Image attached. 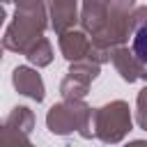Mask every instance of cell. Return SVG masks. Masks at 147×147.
<instances>
[{"mask_svg":"<svg viewBox=\"0 0 147 147\" xmlns=\"http://www.w3.org/2000/svg\"><path fill=\"white\" fill-rule=\"evenodd\" d=\"M48 9L46 2L41 5H18L5 34H2V48L25 55L28 48L44 37V30L48 28Z\"/></svg>","mask_w":147,"mask_h":147,"instance_id":"obj_1","label":"cell"},{"mask_svg":"<svg viewBox=\"0 0 147 147\" xmlns=\"http://www.w3.org/2000/svg\"><path fill=\"white\" fill-rule=\"evenodd\" d=\"M46 126L53 136H71L94 138V108L85 101H60L53 103L46 113Z\"/></svg>","mask_w":147,"mask_h":147,"instance_id":"obj_2","label":"cell"},{"mask_svg":"<svg viewBox=\"0 0 147 147\" xmlns=\"http://www.w3.org/2000/svg\"><path fill=\"white\" fill-rule=\"evenodd\" d=\"M131 129L133 119L126 101L115 99L110 103H103L101 108H94V138H99L101 142L117 145L129 136Z\"/></svg>","mask_w":147,"mask_h":147,"instance_id":"obj_3","label":"cell"},{"mask_svg":"<svg viewBox=\"0 0 147 147\" xmlns=\"http://www.w3.org/2000/svg\"><path fill=\"white\" fill-rule=\"evenodd\" d=\"M34 129V113L28 106H14L2 122L0 147H25Z\"/></svg>","mask_w":147,"mask_h":147,"instance_id":"obj_4","label":"cell"},{"mask_svg":"<svg viewBox=\"0 0 147 147\" xmlns=\"http://www.w3.org/2000/svg\"><path fill=\"white\" fill-rule=\"evenodd\" d=\"M113 67L126 83H147V67L136 57V53L129 46H117L110 55Z\"/></svg>","mask_w":147,"mask_h":147,"instance_id":"obj_5","label":"cell"},{"mask_svg":"<svg viewBox=\"0 0 147 147\" xmlns=\"http://www.w3.org/2000/svg\"><path fill=\"white\" fill-rule=\"evenodd\" d=\"M11 85H14V90H16L18 94H23V96H28V99H32V101H37V103H41L44 96H46L44 78H41V74H37V69H32V67H25V64L16 67V69L11 71Z\"/></svg>","mask_w":147,"mask_h":147,"instance_id":"obj_6","label":"cell"},{"mask_svg":"<svg viewBox=\"0 0 147 147\" xmlns=\"http://www.w3.org/2000/svg\"><path fill=\"white\" fill-rule=\"evenodd\" d=\"M108 2L110 0H83L78 23H80V30L90 39L99 37V32L103 30L106 18H108Z\"/></svg>","mask_w":147,"mask_h":147,"instance_id":"obj_7","label":"cell"},{"mask_svg":"<svg viewBox=\"0 0 147 147\" xmlns=\"http://www.w3.org/2000/svg\"><path fill=\"white\" fill-rule=\"evenodd\" d=\"M46 2L51 28L57 34L74 30V25L78 23V0H46Z\"/></svg>","mask_w":147,"mask_h":147,"instance_id":"obj_8","label":"cell"},{"mask_svg":"<svg viewBox=\"0 0 147 147\" xmlns=\"http://www.w3.org/2000/svg\"><path fill=\"white\" fill-rule=\"evenodd\" d=\"M57 44H60L62 57H64L69 64L90 57L92 41H90V37H87L83 30H67V32L57 34Z\"/></svg>","mask_w":147,"mask_h":147,"instance_id":"obj_9","label":"cell"},{"mask_svg":"<svg viewBox=\"0 0 147 147\" xmlns=\"http://www.w3.org/2000/svg\"><path fill=\"white\" fill-rule=\"evenodd\" d=\"M67 74L74 76V78H78V80H83V83H87V85H92V80H96L99 74H101V64L94 62V60H90V57H85V60L71 62Z\"/></svg>","mask_w":147,"mask_h":147,"instance_id":"obj_10","label":"cell"},{"mask_svg":"<svg viewBox=\"0 0 147 147\" xmlns=\"http://www.w3.org/2000/svg\"><path fill=\"white\" fill-rule=\"evenodd\" d=\"M25 57H28V62L34 64L37 69H39V67H48V64L53 62V46H51V41H48L46 37H41L39 41H34V44L28 48Z\"/></svg>","mask_w":147,"mask_h":147,"instance_id":"obj_11","label":"cell"},{"mask_svg":"<svg viewBox=\"0 0 147 147\" xmlns=\"http://www.w3.org/2000/svg\"><path fill=\"white\" fill-rule=\"evenodd\" d=\"M87 92H90V85L78 80V78H74V76H69V74L60 83V94H62L64 101H83L87 96Z\"/></svg>","mask_w":147,"mask_h":147,"instance_id":"obj_12","label":"cell"},{"mask_svg":"<svg viewBox=\"0 0 147 147\" xmlns=\"http://www.w3.org/2000/svg\"><path fill=\"white\" fill-rule=\"evenodd\" d=\"M131 51H133L136 57L147 67V23H142L140 28L133 30V37H131Z\"/></svg>","mask_w":147,"mask_h":147,"instance_id":"obj_13","label":"cell"},{"mask_svg":"<svg viewBox=\"0 0 147 147\" xmlns=\"http://www.w3.org/2000/svg\"><path fill=\"white\" fill-rule=\"evenodd\" d=\"M136 122H138L140 129L147 131V85L136 96Z\"/></svg>","mask_w":147,"mask_h":147,"instance_id":"obj_14","label":"cell"},{"mask_svg":"<svg viewBox=\"0 0 147 147\" xmlns=\"http://www.w3.org/2000/svg\"><path fill=\"white\" fill-rule=\"evenodd\" d=\"M5 18H7V11H5V7L0 5V28H2V23H5ZM0 60H2V39H0Z\"/></svg>","mask_w":147,"mask_h":147,"instance_id":"obj_15","label":"cell"},{"mask_svg":"<svg viewBox=\"0 0 147 147\" xmlns=\"http://www.w3.org/2000/svg\"><path fill=\"white\" fill-rule=\"evenodd\" d=\"M124 147H147V140H131V142L124 145Z\"/></svg>","mask_w":147,"mask_h":147,"instance_id":"obj_16","label":"cell"},{"mask_svg":"<svg viewBox=\"0 0 147 147\" xmlns=\"http://www.w3.org/2000/svg\"><path fill=\"white\" fill-rule=\"evenodd\" d=\"M2 2H16V0H0V5H2Z\"/></svg>","mask_w":147,"mask_h":147,"instance_id":"obj_17","label":"cell"},{"mask_svg":"<svg viewBox=\"0 0 147 147\" xmlns=\"http://www.w3.org/2000/svg\"><path fill=\"white\" fill-rule=\"evenodd\" d=\"M25 147H34V145H32V142H28V145H25Z\"/></svg>","mask_w":147,"mask_h":147,"instance_id":"obj_18","label":"cell"},{"mask_svg":"<svg viewBox=\"0 0 147 147\" xmlns=\"http://www.w3.org/2000/svg\"><path fill=\"white\" fill-rule=\"evenodd\" d=\"M0 131H2V124H0Z\"/></svg>","mask_w":147,"mask_h":147,"instance_id":"obj_19","label":"cell"}]
</instances>
